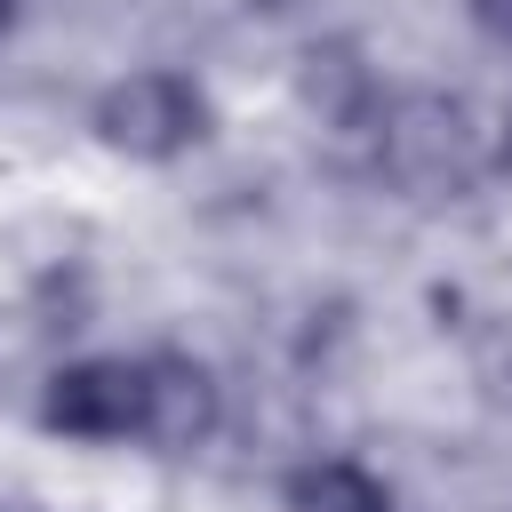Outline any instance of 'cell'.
<instances>
[{
	"instance_id": "cell-8",
	"label": "cell",
	"mask_w": 512,
	"mask_h": 512,
	"mask_svg": "<svg viewBox=\"0 0 512 512\" xmlns=\"http://www.w3.org/2000/svg\"><path fill=\"white\" fill-rule=\"evenodd\" d=\"M488 168H496V176H512V112L488 128Z\"/></svg>"
},
{
	"instance_id": "cell-1",
	"label": "cell",
	"mask_w": 512,
	"mask_h": 512,
	"mask_svg": "<svg viewBox=\"0 0 512 512\" xmlns=\"http://www.w3.org/2000/svg\"><path fill=\"white\" fill-rule=\"evenodd\" d=\"M88 136H96L112 160L176 168V160H192V152L216 136V96H208V80L184 72V64H128V72H112V80L88 96Z\"/></svg>"
},
{
	"instance_id": "cell-3",
	"label": "cell",
	"mask_w": 512,
	"mask_h": 512,
	"mask_svg": "<svg viewBox=\"0 0 512 512\" xmlns=\"http://www.w3.org/2000/svg\"><path fill=\"white\" fill-rule=\"evenodd\" d=\"M32 424L64 448H136L144 424V352H72L40 376Z\"/></svg>"
},
{
	"instance_id": "cell-5",
	"label": "cell",
	"mask_w": 512,
	"mask_h": 512,
	"mask_svg": "<svg viewBox=\"0 0 512 512\" xmlns=\"http://www.w3.org/2000/svg\"><path fill=\"white\" fill-rule=\"evenodd\" d=\"M288 88H296V112H304L312 128H328V136H368L376 112H384V72H376L368 48L344 40V32L304 40L296 64H288Z\"/></svg>"
},
{
	"instance_id": "cell-9",
	"label": "cell",
	"mask_w": 512,
	"mask_h": 512,
	"mask_svg": "<svg viewBox=\"0 0 512 512\" xmlns=\"http://www.w3.org/2000/svg\"><path fill=\"white\" fill-rule=\"evenodd\" d=\"M16 24H24V0H0V40H8Z\"/></svg>"
},
{
	"instance_id": "cell-2",
	"label": "cell",
	"mask_w": 512,
	"mask_h": 512,
	"mask_svg": "<svg viewBox=\"0 0 512 512\" xmlns=\"http://www.w3.org/2000/svg\"><path fill=\"white\" fill-rule=\"evenodd\" d=\"M360 144H368L376 176L400 200H456L488 168V144L472 128V104L448 96V88H384V112H376V128Z\"/></svg>"
},
{
	"instance_id": "cell-4",
	"label": "cell",
	"mask_w": 512,
	"mask_h": 512,
	"mask_svg": "<svg viewBox=\"0 0 512 512\" xmlns=\"http://www.w3.org/2000/svg\"><path fill=\"white\" fill-rule=\"evenodd\" d=\"M224 424H232L224 376H216L192 344H152V352H144V424H136V448L176 464V456L216 448Z\"/></svg>"
},
{
	"instance_id": "cell-7",
	"label": "cell",
	"mask_w": 512,
	"mask_h": 512,
	"mask_svg": "<svg viewBox=\"0 0 512 512\" xmlns=\"http://www.w3.org/2000/svg\"><path fill=\"white\" fill-rule=\"evenodd\" d=\"M456 8H464V24H472L480 40L512 48V0H456Z\"/></svg>"
},
{
	"instance_id": "cell-6",
	"label": "cell",
	"mask_w": 512,
	"mask_h": 512,
	"mask_svg": "<svg viewBox=\"0 0 512 512\" xmlns=\"http://www.w3.org/2000/svg\"><path fill=\"white\" fill-rule=\"evenodd\" d=\"M280 512H400V488L344 448H304L280 472Z\"/></svg>"
}]
</instances>
